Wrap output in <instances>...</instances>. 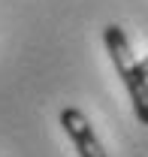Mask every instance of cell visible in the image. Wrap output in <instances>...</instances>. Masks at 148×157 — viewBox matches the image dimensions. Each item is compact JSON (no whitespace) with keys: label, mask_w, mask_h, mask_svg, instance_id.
<instances>
[{"label":"cell","mask_w":148,"mask_h":157,"mask_svg":"<svg viewBox=\"0 0 148 157\" xmlns=\"http://www.w3.org/2000/svg\"><path fill=\"white\" fill-rule=\"evenodd\" d=\"M60 127L70 136V142L76 145L79 157H109L106 148H103V142H100V136L94 133L91 121L85 118V112H79L76 106H67L60 112Z\"/></svg>","instance_id":"cell-2"},{"label":"cell","mask_w":148,"mask_h":157,"mask_svg":"<svg viewBox=\"0 0 148 157\" xmlns=\"http://www.w3.org/2000/svg\"><path fill=\"white\" fill-rule=\"evenodd\" d=\"M103 42H106V52L112 58L115 73L121 76V82H124V88L130 94V103H133V112L139 118V124L148 127V78L139 76V70H136V58L130 52L127 33L118 24H106L103 27Z\"/></svg>","instance_id":"cell-1"},{"label":"cell","mask_w":148,"mask_h":157,"mask_svg":"<svg viewBox=\"0 0 148 157\" xmlns=\"http://www.w3.org/2000/svg\"><path fill=\"white\" fill-rule=\"evenodd\" d=\"M136 70H139V76H145V78H148V55H145L142 60H136Z\"/></svg>","instance_id":"cell-3"}]
</instances>
